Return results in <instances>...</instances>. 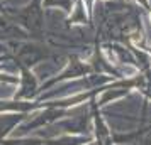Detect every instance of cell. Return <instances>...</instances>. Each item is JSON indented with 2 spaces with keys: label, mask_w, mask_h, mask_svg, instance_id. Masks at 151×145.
I'll list each match as a JSON object with an SVG mask.
<instances>
[{
  "label": "cell",
  "mask_w": 151,
  "mask_h": 145,
  "mask_svg": "<svg viewBox=\"0 0 151 145\" xmlns=\"http://www.w3.org/2000/svg\"><path fill=\"white\" fill-rule=\"evenodd\" d=\"M148 145H151V140H150V142H148Z\"/></svg>",
  "instance_id": "1"
}]
</instances>
